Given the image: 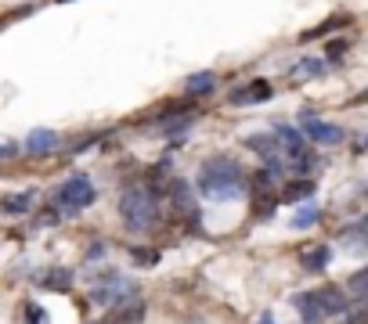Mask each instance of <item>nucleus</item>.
Listing matches in <instances>:
<instances>
[{
  "mask_svg": "<svg viewBox=\"0 0 368 324\" xmlns=\"http://www.w3.org/2000/svg\"><path fill=\"white\" fill-rule=\"evenodd\" d=\"M350 18L347 15H332L325 25H318V29H311V32H303V40H318V37H325V32H332V29H340V25H347Z\"/></svg>",
  "mask_w": 368,
  "mask_h": 324,
  "instance_id": "nucleus-20",
  "label": "nucleus"
},
{
  "mask_svg": "<svg viewBox=\"0 0 368 324\" xmlns=\"http://www.w3.org/2000/svg\"><path fill=\"white\" fill-rule=\"evenodd\" d=\"M238 184H242L238 162H231V158H209V162H202V170H199V191L206 194V199L228 202V199H235V194H238Z\"/></svg>",
  "mask_w": 368,
  "mask_h": 324,
  "instance_id": "nucleus-1",
  "label": "nucleus"
},
{
  "mask_svg": "<svg viewBox=\"0 0 368 324\" xmlns=\"http://www.w3.org/2000/svg\"><path fill=\"white\" fill-rule=\"evenodd\" d=\"M274 137H278V144H282V151H286V158L293 162V166L303 173L307 166H311V155H307V134H300L296 126H278L274 130Z\"/></svg>",
  "mask_w": 368,
  "mask_h": 324,
  "instance_id": "nucleus-5",
  "label": "nucleus"
},
{
  "mask_svg": "<svg viewBox=\"0 0 368 324\" xmlns=\"http://www.w3.org/2000/svg\"><path fill=\"white\" fill-rule=\"evenodd\" d=\"M192 123H195V119H192V116H184V119H173V123H170V126H166V134H170V137H173V134H184V130H188V126H192Z\"/></svg>",
  "mask_w": 368,
  "mask_h": 324,
  "instance_id": "nucleus-26",
  "label": "nucleus"
},
{
  "mask_svg": "<svg viewBox=\"0 0 368 324\" xmlns=\"http://www.w3.org/2000/svg\"><path fill=\"white\" fill-rule=\"evenodd\" d=\"M303 134L311 137L314 144H329V148L343 141V130H340V126H332V123H325V119H318V116H311V112L303 116Z\"/></svg>",
  "mask_w": 368,
  "mask_h": 324,
  "instance_id": "nucleus-7",
  "label": "nucleus"
},
{
  "mask_svg": "<svg viewBox=\"0 0 368 324\" xmlns=\"http://www.w3.org/2000/svg\"><path fill=\"white\" fill-rule=\"evenodd\" d=\"M134 259H137V263H156V252H141V249H134Z\"/></svg>",
  "mask_w": 368,
  "mask_h": 324,
  "instance_id": "nucleus-28",
  "label": "nucleus"
},
{
  "mask_svg": "<svg viewBox=\"0 0 368 324\" xmlns=\"http://www.w3.org/2000/svg\"><path fill=\"white\" fill-rule=\"evenodd\" d=\"M145 313H148V306L141 299H130L123 306H112L105 313V324H145Z\"/></svg>",
  "mask_w": 368,
  "mask_h": 324,
  "instance_id": "nucleus-9",
  "label": "nucleus"
},
{
  "mask_svg": "<svg viewBox=\"0 0 368 324\" xmlns=\"http://www.w3.org/2000/svg\"><path fill=\"white\" fill-rule=\"evenodd\" d=\"M245 148H253L264 158L267 173H282L286 151H282V144H278V137H274V134H253V137H245Z\"/></svg>",
  "mask_w": 368,
  "mask_h": 324,
  "instance_id": "nucleus-6",
  "label": "nucleus"
},
{
  "mask_svg": "<svg viewBox=\"0 0 368 324\" xmlns=\"http://www.w3.org/2000/svg\"><path fill=\"white\" fill-rule=\"evenodd\" d=\"M264 324H274V320H271V317H264Z\"/></svg>",
  "mask_w": 368,
  "mask_h": 324,
  "instance_id": "nucleus-31",
  "label": "nucleus"
},
{
  "mask_svg": "<svg viewBox=\"0 0 368 324\" xmlns=\"http://www.w3.org/2000/svg\"><path fill=\"white\" fill-rule=\"evenodd\" d=\"M340 245H343L347 252H364V249H368V231H364L361 223L343 227V231H340Z\"/></svg>",
  "mask_w": 368,
  "mask_h": 324,
  "instance_id": "nucleus-14",
  "label": "nucleus"
},
{
  "mask_svg": "<svg viewBox=\"0 0 368 324\" xmlns=\"http://www.w3.org/2000/svg\"><path fill=\"white\" fill-rule=\"evenodd\" d=\"M73 285V270H66V267H61V270H51L47 278H44V288H51V292H66Z\"/></svg>",
  "mask_w": 368,
  "mask_h": 324,
  "instance_id": "nucleus-17",
  "label": "nucleus"
},
{
  "mask_svg": "<svg viewBox=\"0 0 368 324\" xmlns=\"http://www.w3.org/2000/svg\"><path fill=\"white\" fill-rule=\"evenodd\" d=\"M347 296H350V299H357V303H368V267H364V270H357V274L347 281Z\"/></svg>",
  "mask_w": 368,
  "mask_h": 324,
  "instance_id": "nucleus-16",
  "label": "nucleus"
},
{
  "mask_svg": "<svg viewBox=\"0 0 368 324\" xmlns=\"http://www.w3.org/2000/svg\"><path fill=\"white\" fill-rule=\"evenodd\" d=\"M61 4H66V0H61Z\"/></svg>",
  "mask_w": 368,
  "mask_h": 324,
  "instance_id": "nucleus-32",
  "label": "nucleus"
},
{
  "mask_svg": "<svg viewBox=\"0 0 368 324\" xmlns=\"http://www.w3.org/2000/svg\"><path fill=\"white\" fill-rule=\"evenodd\" d=\"M296 310H300L303 324H318L325 317V310L318 303V292H303V296H296Z\"/></svg>",
  "mask_w": 368,
  "mask_h": 324,
  "instance_id": "nucleus-12",
  "label": "nucleus"
},
{
  "mask_svg": "<svg viewBox=\"0 0 368 324\" xmlns=\"http://www.w3.org/2000/svg\"><path fill=\"white\" fill-rule=\"evenodd\" d=\"M311 191H314L311 180H293V184L286 187V199H289V202H303V199H311Z\"/></svg>",
  "mask_w": 368,
  "mask_h": 324,
  "instance_id": "nucleus-21",
  "label": "nucleus"
},
{
  "mask_svg": "<svg viewBox=\"0 0 368 324\" xmlns=\"http://www.w3.org/2000/svg\"><path fill=\"white\" fill-rule=\"evenodd\" d=\"M25 320H29V324H47V313H44V306L29 303V306H25Z\"/></svg>",
  "mask_w": 368,
  "mask_h": 324,
  "instance_id": "nucleus-25",
  "label": "nucleus"
},
{
  "mask_svg": "<svg viewBox=\"0 0 368 324\" xmlns=\"http://www.w3.org/2000/svg\"><path fill=\"white\" fill-rule=\"evenodd\" d=\"M119 216L130 231H148L152 223L159 220V202H156V191L148 187H127L119 199Z\"/></svg>",
  "mask_w": 368,
  "mask_h": 324,
  "instance_id": "nucleus-2",
  "label": "nucleus"
},
{
  "mask_svg": "<svg viewBox=\"0 0 368 324\" xmlns=\"http://www.w3.org/2000/svg\"><path fill=\"white\" fill-rule=\"evenodd\" d=\"M329 249L325 245H314V249H303L300 252V263H303V270H321L325 263H329Z\"/></svg>",
  "mask_w": 368,
  "mask_h": 324,
  "instance_id": "nucleus-15",
  "label": "nucleus"
},
{
  "mask_svg": "<svg viewBox=\"0 0 368 324\" xmlns=\"http://www.w3.org/2000/svg\"><path fill=\"white\" fill-rule=\"evenodd\" d=\"M314 220H318V206H303V209L293 216V227H296V231H307Z\"/></svg>",
  "mask_w": 368,
  "mask_h": 324,
  "instance_id": "nucleus-23",
  "label": "nucleus"
},
{
  "mask_svg": "<svg viewBox=\"0 0 368 324\" xmlns=\"http://www.w3.org/2000/svg\"><path fill=\"white\" fill-rule=\"evenodd\" d=\"M343 47H347L343 40H336V44H329V58H332V61H340V58H343Z\"/></svg>",
  "mask_w": 368,
  "mask_h": 324,
  "instance_id": "nucleus-27",
  "label": "nucleus"
},
{
  "mask_svg": "<svg viewBox=\"0 0 368 324\" xmlns=\"http://www.w3.org/2000/svg\"><path fill=\"white\" fill-rule=\"evenodd\" d=\"M343 324H368V303H354V310L347 313Z\"/></svg>",
  "mask_w": 368,
  "mask_h": 324,
  "instance_id": "nucleus-24",
  "label": "nucleus"
},
{
  "mask_svg": "<svg viewBox=\"0 0 368 324\" xmlns=\"http://www.w3.org/2000/svg\"><path fill=\"white\" fill-rule=\"evenodd\" d=\"M318 303H321L325 317L350 313V310H347V292H343V288H336V285H325V288H318Z\"/></svg>",
  "mask_w": 368,
  "mask_h": 324,
  "instance_id": "nucleus-11",
  "label": "nucleus"
},
{
  "mask_svg": "<svg viewBox=\"0 0 368 324\" xmlns=\"http://www.w3.org/2000/svg\"><path fill=\"white\" fill-rule=\"evenodd\" d=\"M105 256V245H90V259H102Z\"/></svg>",
  "mask_w": 368,
  "mask_h": 324,
  "instance_id": "nucleus-29",
  "label": "nucleus"
},
{
  "mask_svg": "<svg viewBox=\"0 0 368 324\" xmlns=\"http://www.w3.org/2000/svg\"><path fill=\"white\" fill-rule=\"evenodd\" d=\"M94 194L98 191H94V184H90V177L76 173L54 191V209L58 213H80V209H87L90 202H94Z\"/></svg>",
  "mask_w": 368,
  "mask_h": 324,
  "instance_id": "nucleus-3",
  "label": "nucleus"
},
{
  "mask_svg": "<svg viewBox=\"0 0 368 324\" xmlns=\"http://www.w3.org/2000/svg\"><path fill=\"white\" fill-rule=\"evenodd\" d=\"M90 299H94L98 306H123L137 299V285L130 278H119V274H105L98 278V285L90 288Z\"/></svg>",
  "mask_w": 368,
  "mask_h": 324,
  "instance_id": "nucleus-4",
  "label": "nucleus"
},
{
  "mask_svg": "<svg viewBox=\"0 0 368 324\" xmlns=\"http://www.w3.org/2000/svg\"><path fill=\"white\" fill-rule=\"evenodd\" d=\"M213 90V73H195L188 80V94H209Z\"/></svg>",
  "mask_w": 368,
  "mask_h": 324,
  "instance_id": "nucleus-22",
  "label": "nucleus"
},
{
  "mask_svg": "<svg viewBox=\"0 0 368 324\" xmlns=\"http://www.w3.org/2000/svg\"><path fill=\"white\" fill-rule=\"evenodd\" d=\"M170 209L177 213V216H195V191L184 184V180H173L170 187Z\"/></svg>",
  "mask_w": 368,
  "mask_h": 324,
  "instance_id": "nucleus-8",
  "label": "nucleus"
},
{
  "mask_svg": "<svg viewBox=\"0 0 368 324\" xmlns=\"http://www.w3.org/2000/svg\"><path fill=\"white\" fill-rule=\"evenodd\" d=\"M33 202H37V191H22V194H11V199H4V209H8V213H25Z\"/></svg>",
  "mask_w": 368,
  "mask_h": 324,
  "instance_id": "nucleus-18",
  "label": "nucleus"
},
{
  "mask_svg": "<svg viewBox=\"0 0 368 324\" xmlns=\"http://www.w3.org/2000/svg\"><path fill=\"white\" fill-rule=\"evenodd\" d=\"M54 144H58V134H51V130H33V134L25 137L29 155H47V151H54Z\"/></svg>",
  "mask_w": 368,
  "mask_h": 324,
  "instance_id": "nucleus-13",
  "label": "nucleus"
},
{
  "mask_svg": "<svg viewBox=\"0 0 368 324\" xmlns=\"http://www.w3.org/2000/svg\"><path fill=\"white\" fill-rule=\"evenodd\" d=\"M361 227H364V231H368V216H364V220H361Z\"/></svg>",
  "mask_w": 368,
  "mask_h": 324,
  "instance_id": "nucleus-30",
  "label": "nucleus"
},
{
  "mask_svg": "<svg viewBox=\"0 0 368 324\" xmlns=\"http://www.w3.org/2000/svg\"><path fill=\"white\" fill-rule=\"evenodd\" d=\"M267 97H271V83L253 80V83L231 90V105H257V101H267Z\"/></svg>",
  "mask_w": 368,
  "mask_h": 324,
  "instance_id": "nucleus-10",
  "label": "nucleus"
},
{
  "mask_svg": "<svg viewBox=\"0 0 368 324\" xmlns=\"http://www.w3.org/2000/svg\"><path fill=\"white\" fill-rule=\"evenodd\" d=\"M300 80H307V76H321L325 73V61H318V58H303V61H296V69H293Z\"/></svg>",
  "mask_w": 368,
  "mask_h": 324,
  "instance_id": "nucleus-19",
  "label": "nucleus"
}]
</instances>
